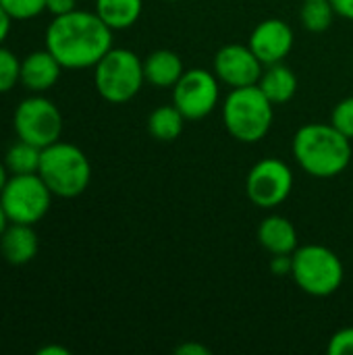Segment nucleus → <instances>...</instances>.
Here are the masks:
<instances>
[{
	"instance_id": "nucleus-1",
	"label": "nucleus",
	"mask_w": 353,
	"mask_h": 355,
	"mask_svg": "<svg viewBox=\"0 0 353 355\" xmlns=\"http://www.w3.org/2000/svg\"><path fill=\"white\" fill-rule=\"evenodd\" d=\"M46 48L62 69H94L112 48V29L89 10H71L54 17L46 29Z\"/></svg>"
},
{
	"instance_id": "nucleus-11",
	"label": "nucleus",
	"mask_w": 353,
	"mask_h": 355,
	"mask_svg": "<svg viewBox=\"0 0 353 355\" xmlns=\"http://www.w3.org/2000/svg\"><path fill=\"white\" fill-rule=\"evenodd\" d=\"M212 71L221 83L233 89L256 85L264 71V64L248 44H227L214 54Z\"/></svg>"
},
{
	"instance_id": "nucleus-22",
	"label": "nucleus",
	"mask_w": 353,
	"mask_h": 355,
	"mask_svg": "<svg viewBox=\"0 0 353 355\" xmlns=\"http://www.w3.org/2000/svg\"><path fill=\"white\" fill-rule=\"evenodd\" d=\"M21 81V60L15 52L0 46V94L10 92Z\"/></svg>"
},
{
	"instance_id": "nucleus-29",
	"label": "nucleus",
	"mask_w": 353,
	"mask_h": 355,
	"mask_svg": "<svg viewBox=\"0 0 353 355\" xmlns=\"http://www.w3.org/2000/svg\"><path fill=\"white\" fill-rule=\"evenodd\" d=\"M337 17H343L347 21H353V0H331Z\"/></svg>"
},
{
	"instance_id": "nucleus-32",
	"label": "nucleus",
	"mask_w": 353,
	"mask_h": 355,
	"mask_svg": "<svg viewBox=\"0 0 353 355\" xmlns=\"http://www.w3.org/2000/svg\"><path fill=\"white\" fill-rule=\"evenodd\" d=\"M8 168H6V164L4 162H0V191L4 189V185H6V181H8Z\"/></svg>"
},
{
	"instance_id": "nucleus-26",
	"label": "nucleus",
	"mask_w": 353,
	"mask_h": 355,
	"mask_svg": "<svg viewBox=\"0 0 353 355\" xmlns=\"http://www.w3.org/2000/svg\"><path fill=\"white\" fill-rule=\"evenodd\" d=\"M293 260L291 256H273L270 258V270L275 277H291Z\"/></svg>"
},
{
	"instance_id": "nucleus-6",
	"label": "nucleus",
	"mask_w": 353,
	"mask_h": 355,
	"mask_svg": "<svg viewBox=\"0 0 353 355\" xmlns=\"http://www.w3.org/2000/svg\"><path fill=\"white\" fill-rule=\"evenodd\" d=\"M144 83V60L129 48H110L94 67V85L110 104L133 100Z\"/></svg>"
},
{
	"instance_id": "nucleus-24",
	"label": "nucleus",
	"mask_w": 353,
	"mask_h": 355,
	"mask_svg": "<svg viewBox=\"0 0 353 355\" xmlns=\"http://www.w3.org/2000/svg\"><path fill=\"white\" fill-rule=\"evenodd\" d=\"M337 131H341L345 137L353 139V96L343 98L341 102H337V106L331 112V121H329Z\"/></svg>"
},
{
	"instance_id": "nucleus-15",
	"label": "nucleus",
	"mask_w": 353,
	"mask_h": 355,
	"mask_svg": "<svg viewBox=\"0 0 353 355\" xmlns=\"http://www.w3.org/2000/svg\"><path fill=\"white\" fill-rule=\"evenodd\" d=\"M0 254L8 264L15 266L31 262L37 254V235L33 225L10 223L0 235Z\"/></svg>"
},
{
	"instance_id": "nucleus-19",
	"label": "nucleus",
	"mask_w": 353,
	"mask_h": 355,
	"mask_svg": "<svg viewBox=\"0 0 353 355\" xmlns=\"http://www.w3.org/2000/svg\"><path fill=\"white\" fill-rule=\"evenodd\" d=\"M187 119L175 104H162L148 116V133L162 144H171L181 137Z\"/></svg>"
},
{
	"instance_id": "nucleus-18",
	"label": "nucleus",
	"mask_w": 353,
	"mask_h": 355,
	"mask_svg": "<svg viewBox=\"0 0 353 355\" xmlns=\"http://www.w3.org/2000/svg\"><path fill=\"white\" fill-rule=\"evenodd\" d=\"M94 10L112 31H121L139 21L144 12V0H96Z\"/></svg>"
},
{
	"instance_id": "nucleus-34",
	"label": "nucleus",
	"mask_w": 353,
	"mask_h": 355,
	"mask_svg": "<svg viewBox=\"0 0 353 355\" xmlns=\"http://www.w3.org/2000/svg\"><path fill=\"white\" fill-rule=\"evenodd\" d=\"M166 2H181V0H166Z\"/></svg>"
},
{
	"instance_id": "nucleus-27",
	"label": "nucleus",
	"mask_w": 353,
	"mask_h": 355,
	"mask_svg": "<svg viewBox=\"0 0 353 355\" xmlns=\"http://www.w3.org/2000/svg\"><path fill=\"white\" fill-rule=\"evenodd\" d=\"M77 8V0H46V10L54 17L67 15Z\"/></svg>"
},
{
	"instance_id": "nucleus-33",
	"label": "nucleus",
	"mask_w": 353,
	"mask_h": 355,
	"mask_svg": "<svg viewBox=\"0 0 353 355\" xmlns=\"http://www.w3.org/2000/svg\"><path fill=\"white\" fill-rule=\"evenodd\" d=\"M8 216H6V212H4V208H2V204H0V235L4 233V229L8 227Z\"/></svg>"
},
{
	"instance_id": "nucleus-17",
	"label": "nucleus",
	"mask_w": 353,
	"mask_h": 355,
	"mask_svg": "<svg viewBox=\"0 0 353 355\" xmlns=\"http://www.w3.org/2000/svg\"><path fill=\"white\" fill-rule=\"evenodd\" d=\"M256 85L275 106H279V104H287L295 96L300 81L291 67H287L285 62H275L264 67Z\"/></svg>"
},
{
	"instance_id": "nucleus-4",
	"label": "nucleus",
	"mask_w": 353,
	"mask_h": 355,
	"mask_svg": "<svg viewBox=\"0 0 353 355\" xmlns=\"http://www.w3.org/2000/svg\"><path fill=\"white\" fill-rule=\"evenodd\" d=\"M37 175L44 179L52 196L71 200L87 189L92 181V164L81 148L58 139L42 148Z\"/></svg>"
},
{
	"instance_id": "nucleus-7",
	"label": "nucleus",
	"mask_w": 353,
	"mask_h": 355,
	"mask_svg": "<svg viewBox=\"0 0 353 355\" xmlns=\"http://www.w3.org/2000/svg\"><path fill=\"white\" fill-rule=\"evenodd\" d=\"M0 204L10 223L35 225L48 214L52 191L37 173L10 175L0 191Z\"/></svg>"
},
{
	"instance_id": "nucleus-14",
	"label": "nucleus",
	"mask_w": 353,
	"mask_h": 355,
	"mask_svg": "<svg viewBox=\"0 0 353 355\" xmlns=\"http://www.w3.org/2000/svg\"><path fill=\"white\" fill-rule=\"evenodd\" d=\"M258 243L270 256H291L300 248L298 229L289 218L281 214H270L262 218L258 227Z\"/></svg>"
},
{
	"instance_id": "nucleus-12",
	"label": "nucleus",
	"mask_w": 353,
	"mask_h": 355,
	"mask_svg": "<svg viewBox=\"0 0 353 355\" xmlns=\"http://www.w3.org/2000/svg\"><path fill=\"white\" fill-rule=\"evenodd\" d=\"M295 42V33L289 23L283 19L270 17L260 21L248 40V46L254 50V54L262 60V64H275V62H285L289 56L291 48Z\"/></svg>"
},
{
	"instance_id": "nucleus-20",
	"label": "nucleus",
	"mask_w": 353,
	"mask_h": 355,
	"mask_svg": "<svg viewBox=\"0 0 353 355\" xmlns=\"http://www.w3.org/2000/svg\"><path fill=\"white\" fill-rule=\"evenodd\" d=\"M40 160H42V148L27 144V141H17L6 150L4 164L10 175H29L40 171Z\"/></svg>"
},
{
	"instance_id": "nucleus-31",
	"label": "nucleus",
	"mask_w": 353,
	"mask_h": 355,
	"mask_svg": "<svg viewBox=\"0 0 353 355\" xmlns=\"http://www.w3.org/2000/svg\"><path fill=\"white\" fill-rule=\"evenodd\" d=\"M37 355H69V349L62 345H46V347L37 349Z\"/></svg>"
},
{
	"instance_id": "nucleus-2",
	"label": "nucleus",
	"mask_w": 353,
	"mask_h": 355,
	"mask_svg": "<svg viewBox=\"0 0 353 355\" xmlns=\"http://www.w3.org/2000/svg\"><path fill=\"white\" fill-rule=\"evenodd\" d=\"M291 154L306 175L333 179L352 162V139L331 123H308L295 131Z\"/></svg>"
},
{
	"instance_id": "nucleus-16",
	"label": "nucleus",
	"mask_w": 353,
	"mask_h": 355,
	"mask_svg": "<svg viewBox=\"0 0 353 355\" xmlns=\"http://www.w3.org/2000/svg\"><path fill=\"white\" fill-rule=\"evenodd\" d=\"M183 73H185L183 58L175 50L160 48L144 58L146 83H152L154 87H162V89L175 87V83L181 79Z\"/></svg>"
},
{
	"instance_id": "nucleus-13",
	"label": "nucleus",
	"mask_w": 353,
	"mask_h": 355,
	"mask_svg": "<svg viewBox=\"0 0 353 355\" xmlns=\"http://www.w3.org/2000/svg\"><path fill=\"white\" fill-rule=\"evenodd\" d=\"M60 71L62 64L48 48L35 50L25 60H21V83L33 94H42L58 81Z\"/></svg>"
},
{
	"instance_id": "nucleus-5",
	"label": "nucleus",
	"mask_w": 353,
	"mask_h": 355,
	"mask_svg": "<svg viewBox=\"0 0 353 355\" xmlns=\"http://www.w3.org/2000/svg\"><path fill=\"white\" fill-rule=\"evenodd\" d=\"M291 279L312 297H329L339 291L345 268L341 258L327 245L306 243L291 254Z\"/></svg>"
},
{
	"instance_id": "nucleus-9",
	"label": "nucleus",
	"mask_w": 353,
	"mask_h": 355,
	"mask_svg": "<svg viewBox=\"0 0 353 355\" xmlns=\"http://www.w3.org/2000/svg\"><path fill=\"white\" fill-rule=\"evenodd\" d=\"M293 191V173L281 158L268 156L258 160L246 177L248 200L262 208L273 210L281 206Z\"/></svg>"
},
{
	"instance_id": "nucleus-25",
	"label": "nucleus",
	"mask_w": 353,
	"mask_h": 355,
	"mask_svg": "<svg viewBox=\"0 0 353 355\" xmlns=\"http://www.w3.org/2000/svg\"><path fill=\"white\" fill-rule=\"evenodd\" d=\"M327 352L329 355H353V327H345L333 333Z\"/></svg>"
},
{
	"instance_id": "nucleus-21",
	"label": "nucleus",
	"mask_w": 353,
	"mask_h": 355,
	"mask_svg": "<svg viewBox=\"0 0 353 355\" xmlns=\"http://www.w3.org/2000/svg\"><path fill=\"white\" fill-rule=\"evenodd\" d=\"M335 17H337V12H335L331 0H302L300 21L308 31H312V33L327 31L333 25Z\"/></svg>"
},
{
	"instance_id": "nucleus-8",
	"label": "nucleus",
	"mask_w": 353,
	"mask_h": 355,
	"mask_svg": "<svg viewBox=\"0 0 353 355\" xmlns=\"http://www.w3.org/2000/svg\"><path fill=\"white\" fill-rule=\"evenodd\" d=\"M12 125L21 141L33 144L37 148H46L60 139L62 114L52 100L35 94V96L25 98L17 106Z\"/></svg>"
},
{
	"instance_id": "nucleus-28",
	"label": "nucleus",
	"mask_w": 353,
	"mask_h": 355,
	"mask_svg": "<svg viewBox=\"0 0 353 355\" xmlns=\"http://www.w3.org/2000/svg\"><path fill=\"white\" fill-rule=\"evenodd\" d=\"M175 354L177 355H210V349H208V347H204L202 343L187 341V343L179 345V347L175 349Z\"/></svg>"
},
{
	"instance_id": "nucleus-30",
	"label": "nucleus",
	"mask_w": 353,
	"mask_h": 355,
	"mask_svg": "<svg viewBox=\"0 0 353 355\" xmlns=\"http://www.w3.org/2000/svg\"><path fill=\"white\" fill-rule=\"evenodd\" d=\"M10 17H8V12L2 8V4H0V46H2V42L8 37V33H10Z\"/></svg>"
},
{
	"instance_id": "nucleus-10",
	"label": "nucleus",
	"mask_w": 353,
	"mask_h": 355,
	"mask_svg": "<svg viewBox=\"0 0 353 355\" xmlns=\"http://www.w3.org/2000/svg\"><path fill=\"white\" fill-rule=\"evenodd\" d=\"M221 100V81L214 71L185 69L173 87V104L187 121H202L212 114Z\"/></svg>"
},
{
	"instance_id": "nucleus-23",
	"label": "nucleus",
	"mask_w": 353,
	"mask_h": 355,
	"mask_svg": "<svg viewBox=\"0 0 353 355\" xmlns=\"http://www.w3.org/2000/svg\"><path fill=\"white\" fill-rule=\"evenodd\" d=\"M12 21H27L46 10V0H0Z\"/></svg>"
},
{
	"instance_id": "nucleus-3",
	"label": "nucleus",
	"mask_w": 353,
	"mask_h": 355,
	"mask_svg": "<svg viewBox=\"0 0 353 355\" xmlns=\"http://www.w3.org/2000/svg\"><path fill=\"white\" fill-rule=\"evenodd\" d=\"M221 112L227 133L241 144L264 139L275 121V104L258 85L233 87L223 100Z\"/></svg>"
}]
</instances>
